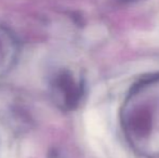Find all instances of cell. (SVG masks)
<instances>
[{
  "mask_svg": "<svg viewBox=\"0 0 159 158\" xmlns=\"http://www.w3.org/2000/svg\"><path fill=\"white\" fill-rule=\"evenodd\" d=\"M19 47L11 34L0 28V79H2L16 63Z\"/></svg>",
  "mask_w": 159,
  "mask_h": 158,
  "instance_id": "obj_2",
  "label": "cell"
},
{
  "mask_svg": "<svg viewBox=\"0 0 159 158\" xmlns=\"http://www.w3.org/2000/svg\"><path fill=\"white\" fill-rule=\"evenodd\" d=\"M52 94L59 104H63L66 107L75 105L78 97V88L73 76L67 72L60 73L52 81Z\"/></svg>",
  "mask_w": 159,
  "mask_h": 158,
  "instance_id": "obj_1",
  "label": "cell"
}]
</instances>
